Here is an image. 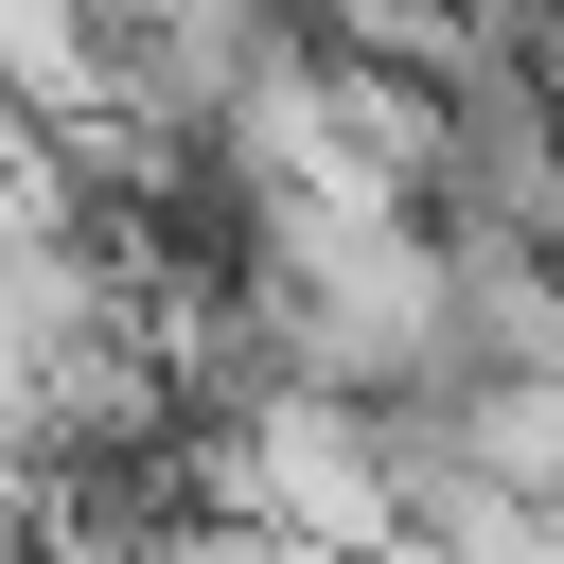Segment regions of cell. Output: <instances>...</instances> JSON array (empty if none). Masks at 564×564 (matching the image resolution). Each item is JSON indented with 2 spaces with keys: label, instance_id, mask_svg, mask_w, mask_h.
Returning <instances> with one entry per match:
<instances>
[{
  "label": "cell",
  "instance_id": "cell-1",
  "mask_svg": "<svg viewBox=\"0 0 564 564\" xmlns=\"http://www.w3.org/2000/svg\"><path fill=\"white\" fill-rule=\"evenodd\" d=\"M106 106V0H0V123Z\"/></svg>",
  "mask_w": 564,
  "mask_h": 564
}]
</instances>
